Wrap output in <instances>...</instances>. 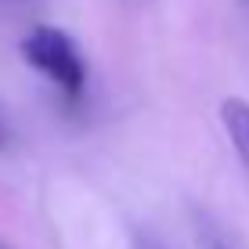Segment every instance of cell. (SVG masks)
Masks as SVG:
<instances>
[{
	"mask_svg": "<svg viewBox=\"0 0 249 249\" xmlns=\"http://www.w3.org/2000/svg\"><path fill=\"white\" fill-rule=\"evenodd\" d=\"M18 51H22V62L29 69H36L40 76H47L51 87L62 98H69V101L83 98V90H87V65H83V54L69 33H62L58 25H33L22 36Z\"/></svg>",
	"mask_w": 249,
	"mask_h": 249,
	"instance_id": "1",
	"label": "cell"
},
{
	"mask_svg": "<svg viewBox=\"0 0 249 249\" xmlns=\"http://www.w3.org/2000/svg\"><path fill=\"white\" fill-rule=\"evenodd\" d=\"M220 123L231 141V148L238 152L246 174H249V101L246 98H224L220 101Z\"/></svg>",
	"mask_w": 249,
	"mask_h": 249,
	"instance_id": "2",
	"label": "cell"
},
{
	"mask_svg": "<svg viewBox=\"0 0 249 249\" xmlns=\"http://www.w3.org/2000/svg\"><path fill=\"white\" fill-rule=\"evenodd\" d=\"M210 249H224V246H217V242H213V246H210Z\"/></svg>",
	"mask_w": 249,
	"mask_h": 249,
	"instance_id": "3",
	"label": "cell"
}]
</instances>
